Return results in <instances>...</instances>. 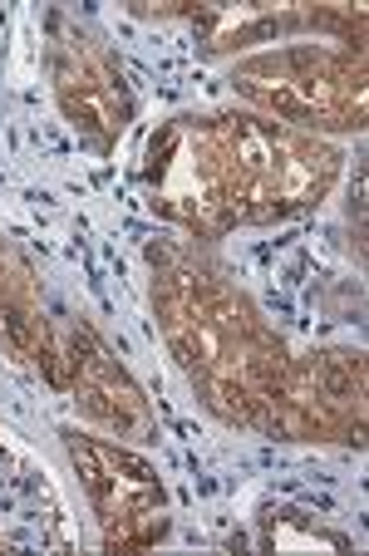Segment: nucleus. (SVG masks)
<instances>
[{
    "label": "nucleus",
    "mask_w": 369,
    "mask_h": 556,
    "mask_svg": "<svg viewBox=\"0 0 369 556\" xmlns=\"http://www.w3.org/2000/svg\"><path fill=\"white\" fill-rule=\"evenodd\" d=\"M74 458L89 463V488H94L99 507L109 513L114 527H138L143 522L148 532H163V488L158 478L143 468L138 458L114 448H99V443H74Z\"/></svg>",
    "instance_id": "f257e3e1"
}]
</instances>
